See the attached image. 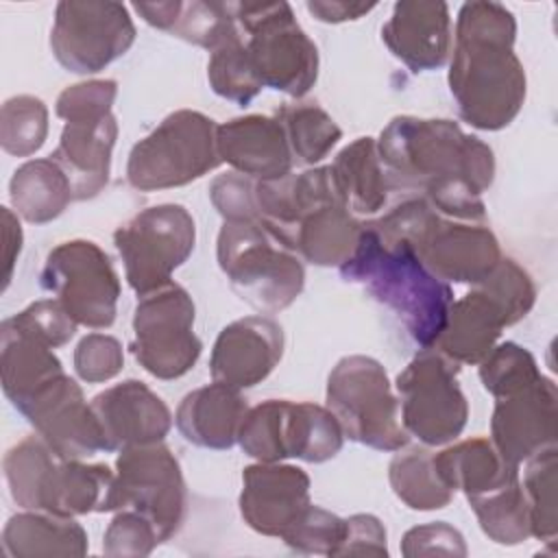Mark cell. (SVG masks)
<instances>
[{
	"instance_id": "f6af8a7d",
	"label": "cell",
	"mask_w": 558,
	"mask_h": 558,
	"mask_svg": "<svg viewBox=\"0 0 558 558\" xmlns=\"http://www.w3.org/2000/svg\"><path fill=\"white\" fill-rule=\"evenodd\" d=\"M209 196L225 220H259L255 207V179L227 172L211 181Z\"/></svg>"
},
{
	"instance_id": "ee69618b",
	"label": "cell",
	"mask_w": 558,
	"mask_h": 558,
	"mask_svg": "<svg viewBox=\"0 0 558 558\" xmlns=\"http://www.w3.org/2000/svg\"><path fill=\"white\" fill-rule=\"evenodd\" d=\"M122 344L109 333H87L74 349V371L87 384L109 381L122 371Z\"/></svg>"
},
{
	"instance_id": "681fc988",
	"label": "cell",
	"mask_w": 558,
	"mask_h": 558,
	"mask_svg": "<svg viewBox=\"0 0 558 558\" xmlns=\"http://www.w3.org/2000/svg\"><path fill=\"white\" fill-rule=\"evenodd\" d=\"M307 11L327 24H340L349 20H357L366 13H371L377 4L375 2H347V0H310Z\"/></svg>"
},
{
	"instance_id": "f1b7e54d",
	"label": "cell",
	"mask_w": 558,
	"mask_h": 558,
	"mask_svg": "<svg viewBox=\"0 0 558 558\" xmlns=\"http://www.w3.org/2000/svg\"><path fill=\"white\" fill-rule=\"evenodd\" d=\"M362 227L344 203H327L301 216L290 240L305 262L340 268L353 255Z\"/></svg>"
},
{
	"instance_id": "2e32d148",
	"label": "cell",
	"mask_w": 558,
	"mask_h": 558,
	"mask_svg": "<svg viewBox=\"0 0 558 558\" xmlns=\"http://www.w3.org/2000/svg\"><path fill=\"white\" fill-rule=\"evenodd\" d=\"M135 41L126 4L113 0H61L54 9L50 48L74 74H96L120 59Z\"/></svg>"
},
{
	"instance_id": "836d02e7",
	"label": "cell",
	"mask_w": 558,
	"mask_h": 558,
	"mask_svg": "<svg viewBox=\"0 0 558 558\" xmlns=\"http://www.w3.org/2000/svg\"><path fill=\"white\" fill-rule=\"evenodd\" d=\"M275 118L286 131L292 157L307 166L325 159L342 137L333 118L314 102L283 105Z\"/></svg>"
},
{
	"instance_id": "1f68e13d",
	"label": "cell",
	"mask_w": 558,
	"mask_h": 558,
	"mask_svg": "<svg viewBox=\"0 0 558 558\" xmlns=\"http://www.w3.org/2000/svg\"><path fill=\"white\" fill-rule=\"evenodd\" d=\"M9 198L17 216L33 225L59 218L74 201L65 172L50 157L22 163L9 181Z\"/></svg>"
},
{
	"instance_id": "74e56055",
	"label": "cell",
	"mask_w": 558,
	"mask_h": 558,
	"mask_svg": "<svg viewBox=\"0 0 558 558\" xmlns=\"http://www.w3.org/2000/svg\"><path fill=\"white\" fill-rule=\"evenodd\" d=\"M207 78L220 98L233 100L238 105H248L264 89L248 61L242 31L211 50Z\"/></svg>"
},
{
	"instance_id": "f35d334b",
	"label": "cell",
	"mask_w": 558,
	"mask_h": 558,
	"mask_svg": "<svg viewBox=\"0 0 558 558\" xmlns=\"http://www.w3.org/2000/svg\"><path fill=\"white\" fill-rule=\"evenodd\" d=\"M170 33L194 46L214 50L238 35L240 26L235 22L231 2L192 0L179 4V13Z\"/></svg>"
},
{
	"instance_id": "8d00e7d4",
	"label": "cell",
	"mask_w": 558,
	"mask_h": 558,
	"mask_svg": "<svg viewBox=\"0 0 558 558\" xmlns=\"http://www.w3.org/2000/svg\"><path fill=\"white\" fill-rule=\"evenodd\" d=\"M48 135V109L41 98L20 94L4 100L0 111V144L13 157L37 153Z\"/></svg>"
},
{
	"instance_id": "9c48e42d",
	"label": "cell",
	"mask_w": 558,
	"mask_h": 558,
	"mask_svg": "<svg viewBox=\"0 0 558 558\" xmlns=\"http://www.w3.org/2000/svg\"><path fill=\"white\" fill-rule=\"evenodd\" d=\"M218 124L194 109L166 116L126 161V181L140 192L187 185L222 163L216 144Z\"/></svg>"
},
{
	"instance_id": "c3c4849f",
	"label": "cell",
	"mask_w": 558,
	"mask_h": 558,
	"mask_svg": "<svg viewBox=\"0 0 558 558\" xmlns=\"http://www.w3.org/2000/svg\"><path fill=\"white\" fill-rule=\"evenodd\" d=\"M347 521L344 538L336 556H388L386 527L373 514H353Z\"/></svg>"
},
{
	"instance_id": "7bdbcfd3",
	"label": "cell",
	"mask_w": 558,
	"mask_h": 558,
	"mask_svg": "<svg viewBox=\"0 0 558 558\" xmlns=\"http://www.w3.org/2000/svg\"><path fill=\"white\" fill-rule=\"evenodd\" d=\"M161 543L155 525L137 510H120L102 538V551L107 556H148Z\"/></svg>"
},
{
	"instance_id": "d6986e66",
	"label": "cell",
	"mask_w": 558,
	"mask_h": 558,
	"mask_svg": "<svg viewBox=\"0 0 558 558\" xmlns=\"http://www.w3.org/2000/svg\"><path fill=\"white\" fill-rule=\"evenodd\" d=\"M558 436V392L556 384L541 375L534 384L495 399L490 418V442L514 469Z\"/></svg>"
},
{
	"instance_id": "f546056e",
	"label": "cell",
	"mask_w": 558,
	"mask_h": 558,
	"mask_svg": "<svg viewBox=\"0 0 558 558\" xmlns=\"http://www.w3.org/2000/svg\"><path fill=\"white\" fill-rule=\"evenodd\" d=\"M7 556H85L87 532L72 517H57L41 510L13 514L2 530Z\"/></svg>"
},
{
	"instance_id": "9a60e30c",
	"label": "cell",
	"mask_w": 558,
	"mask_h": 558,
	"mask_svg": "<svg viewBox=\"0 0 558 558\" xmlns=\"http://www.w3.org/2000/svg\"><path fill=\"white\" fill-rule=\"evenodd\" d=\"M39 281L76 325L92 329L113 325L120 279L109 255L96 242L68 240L57 244L44 262Z\"/></svg>"
},
{
	"instance_id": "4dcf8cb0",
	"label": "cell",
	"mask_w": 558,
	"mask_h": 558,
	"mask_svg": "<svg viewBox=\"0 0 558 558\" xmlns=\"http://www.w3.org/2000/svg\"><path fill=\"white\" fill-rule=\"evenodd\" d=\"M331 172L338 190L355 214H377L388 198V179L377 153V140L357 137L333 159Z\"/></svg>"
},
{
	"instance_id": "e0dca14e",
	"label": "cell",
	"mask_w": 558,
	"mask_h": 558,
	"mask_svg": "<svg viewBox=\"0 0 558 558\" xmlns=\"http://www.w3.org/2000/svg\"><path fill=\"white\" fill-rule=\"evenodd\" d=\"M124 508L144 514L161 543L179 532L185 517V480L179 460L163 442L120 451L109 512Z\"/></svg>"
},
{
	"instance_id": "5b68a950",
	"label": "cell",
	"mask_w": 558,
	"mask_h": 558,
	"mask_svg": "<svg viewBox=\"0 0 558 558\" xmlns=\"http://www.w3.org/2000/svg\"><path fill=\"white\" fill-rule=\"evenodd\" d=\"M375 227L384 235L410 242L421 262L445 283L477 286L504 257L499 240L486 225L442 218L423 196L395 205L375 220Z\"/></svg>"
},
{
	"instance_id": "6da1fadb",
	"label": "cell",
	"mask_w": 558,
	"mask_h": 558,
	"mask_svg": "<svg viewBox=\"0 0 558 558\" xmlns=\"http://www.w3.org/2000/svg\"><path fill=\"white\" fill-rule=\"evenodd\" d=\"M377 153L392 183L421 192L442 216L482 222V194L495 179L493 148L445 118H392L377 140Z\"/></svg>"
},
{
	"instance_id": "484cf974",
	"label": "cell",
	"mask_w": 558,
	"mask_h": 558,
	"mask_svg": "<svg viewBox=\"0 0 558 558\" xmlns=\"http://www.w3.org/2000/svg\"><path fill=\"white\" fill-rule=\"evenodd\" d=\"M52 347L15 314L0 325V375L7 399L20 410L41 386L63 375Z\"/></svg>"
},
{
	"instance_id": "52a82bcc",
	"label": "cell",
	"mask_w": 558,
	"mask_h": 558,
	"mask_svg": "<svg viewBox=\"0 0 558 558\" xmlns=\"http://www.w3.org/2000/svg\"><path fill=\"white\" fill-rule=\"evenodd\" d=\"M118 83L94 78L65 87L54 111L65 126L50 159L65 172L74 201L98 196L109 183L111 150L118 137V122L111 113Z\"/></svg>"
},
{
	"instance_id": "5bb4252c",
	"label": "cell",
	"mask_w": 558,
	"mask_h": 558,
	"mask_svg": "<svg viewBox=\"0 0 558 558\" xmlns=\"http://www.w3.org/2000/svg\"><path fill=\"white\" fill-rule=\"evenodd\" d=\"M194 301L170 281L140 296L133 314L131 351L140 366L157 379H179L201 357L203 342L194 333Z\"/></svg>"
},
{
	"instance_id": "f907efd6",
	"label": "cell",
	"mask_w": 558,
	"mask_h": 558,
	"mask_svg": "<svg viewBox=\"0 0 558 558\" xmlns=\"http://www.w3.org/2000/svg\"><path fill=\"white\" fill-rule=\"evenodd\" d=\"M2 235H4V288H7L13 275L15 259L22 251V227L17 216L9 207H2Z\"/></svg>"
},
{
	"instance_id": "7c38bea8",
	"label": "cell",
	"mask_w": 558,
	"mask_h": 558,
	"mask_svg": "<svg viewBox=\"0 0 558 558\" xmlns=\"http://www.w3.org/2000/svg\"><path fill=\"white\" fill-rule=\"evenodd\" d=\"M458 364L427 347L397 375L403 429L427 447L456 440L469 418V403L458 384Z\"/></svg>"
},
{
	"instance_id": "30bf717a",
	"label": "cell",
	"mask_w": 558,
	"mask_h": 558,
	"mask_svg": "<svg viewBox=\"0 0 558 558\" xmlns=\"http://www.w3.org/2000/svg\"><path fill=\"white\" fill-rule=\"evenodd\" d=\"M327 408L344 438L377 451H401L410 434L401 425L399 399L381 362L368 355L338 360L327 377Z\"/></svg>"
},
{
	"instance_id": "83f0119b",
	"label": "cell",
	"mask_w": 558,
	"mask_h": 558,
	"mask_svg": "<svg viewBox=\"0 0 558 558\" xmlns=\"http://www.w3.org/2000/svg\"><path fill=\"white\" fill-rule=\"evenodd\" d=\"M440 482L451 490H462L466 499L488 495L519 480V469L510 466L488 438H466L440 453H434Z\"/></svg>"
},
{
	"instance_id": "d590c367",
	"label": "cell",
	"mask_w": 558,
	"mask_h": 558,
	"mask_svg": "<svg viewBox=\"0 0 558 558\" xmlns=\"http://www.w3.org/2000/svg\"><path fill=\"white\" fill-rule=\"evenodd\" d=\"M482 532L499 545H519L530 534V512L521 480L482 497L469 499Z\"/></svg>"
},
{
	"instance_id": "44dd1931",
	"label": "cell",
	"mask_w": 558,
	"mask_h": 558,
	"mask_svg": "<svg viewBox=\"0 0 558 558\" xmlns=\"http://www.w3.org/2000/svg\"><path fill=\"white\" fill-rule=\"evenodd\" d=\"M310 504V475L299 466L257 462L242 471L240 514L257 534L283 536Z\"/></svg>"
},
{
	"instance_id": "cb8c5ba5",
	"label": "cell",
	"mask_w": 558,
	"mask_h": 558,
	"mask_svg": "<svg viewBox=\"0 0 558 558\" xmlns=\"http://www.w3.org/2000/svg\"><path fill=\"white\" fill-rule=\"evenodd\" d=\"M218 155L225 163L255 181H272L292 172V150L283 126L270 116H242L216 131Z\"/></svg>"
},
{
	"instance_id": "7402d4cb",
	"label": "cell",
	"mask_w": 558,
	"mask_h": 558,
	"mask_svg": "<svg viewBox=\"0 0 558 558\" xmlns=\"http://www.w3.org/2000/svg\"><path fill=\"white\" fill-rule=\"evenodd\" d=\"M89 403L102 432L105 451L161 442L172 427V414L163 399L137 379L116 384Z\"/></svg>"
},
{
	"instance_id": "7a4b0ae2",
	"label": "cell",
	"mask_w": 558,
	"mask_h": 558,
	"mask_svg": "<svg viewBox=\"0 0 558 558\" xmlns=\"http://www.w3.org/2000/svg\"><path fill=\"white\" fill-rule=\"evenodd\" d=\"M517 20L490 0L464 2L456 20L449 89L460 118L482 131L508 126L525 100V70L514 54Z\"/></svg>"
},
{
	"instance_id": "bcb514c9",
	"label": "cell",
	"mask_w": 558,
	"mask_h": 558,
	"mask_svg": "<svg viewBox=\"0 0 558 558\" xmlns=\"http://www.w3.org/2000/svg\"><path fill=\"white\" fill-rule=\"evenodd\" d=\"M401 554L414 556H466L462 534L445 521L416 525L403 534Z\"/></svg>"
},
{
	"instance_id": "ab89813d",
	"label": "cell",
	"mask_w": 558,
	"mask_h": 558,
	"mask_svg": "<svg viewBox=\"0 0 558 558\" xmlns=\"http://www.w3.org/2000/svg\"><path fill=\"white\" fill-rule=\"evenodd\" d=\"M541 375L534 355L517 342L495 344V349L480 362L482 386L495 399L534 384Z\"/></svg>"
},
{
	"instance_id": "d4e9b609",
	"label": "cell",
	"mask_w": 558,
	"mask_h": 558,
	"mask_svg": "<svg viewBox=\"0 0 558 558\" xmlns=\"http://www.w3.org/2000/svg\"><path fill=\"white\" fill-rule=\"evenodd\" d=\"M510 320L504 307L480 286L453 301L440 336L434 342L456 364H480L497 344Z\"/></svg>"
},
{
	"instance_id": "7dc6e473",
	"label": "cell",
	"mask_w": 558,
	"mask_h": 558,
	"mask_svg": "<svg viewBox=\"0 0 558 558\" xmlns=\"http://www.w3.org/2000/svg\"><path fill=\"white\" fill-rule=\"evenodd\" d=\"M15 316L39 338H44L52 349L68 344L76 331V323L68 316L57 299L35 301Z\"/></svg>"
},
{
	"instance_id": "60d3db41",
	"label": "cell",
	"mask_w": 558,
	"mask_h": 558,
	"mask_svg": "<svg viewBox=\"0 0 558 558\" xmlns=\"http://www.w3.org/2000/svg\"><path fill=\"white\" fill-rule=\"evenodd\" d=\"M347 532V521L338 514L310 504L303 514L283 532V543L299 554L336 556Z\"/></svg>"
},
{
	"instance_id": "277c9868",
	"label": "cell",
	"mask_w": 558,
	"mask_h": 558,
	"mask_svg": "<svg viewBox=\"0 0 558 558\" xmlns=\"http://www.w3.org/2000/svg\"><path fill=\"white\" fill-rule=\"evenodd\" d=\"M2 469L11 499L24 510L57 517L109 512L116 473L107 464H85L59 456L39 434L13 445Z\"/></svg>"
},
{
	"instance_id": "e575fe53",
	"label": "cell",
	"mask_w": 558,
	"mask_h": 558,
	"mask_svg": "<svg viewBox=\"0 0 558 558\" xmlns=\"http://www.w3.org/2000/svg\"><path fill=\"white\" fill-rule=\"evenodd\" d=\"M556 473L558 449L556 445L541 449L525 460L523 497L530 512V534L543 543H554L558 534V506H556Z\"/></svg>"
},
{
	"instance_id": "ac0fdd59",
	"label": "cell",
	"mask_w": 558,
	"mask_h": 558,
	"mask_svg": "<svg viewBox=\"0 0 558 558\" xmlns=\"http://www.w3.org/2000/svg\"><path fill=\"white\" fill-rule=\"evenodd\" d=\"M17 412L63 458L83 460L105 451L92 403L85 401L83 388L65 373L41 386Z\"/></svg>"
},
{
	"instance_id": "d6a6232c",
	"label": "cell",
	"mask_w": 558,
	"mask_h": 558,
	"mask_svg": "<svg viewBox=\"0 0 558 558\" xmlns=\"http://www.w3.org/2000/svg\"><path fill=\"white\" fill-rule=\"evenodd\" d=\"M388 480L395 495L412 510H440L453 499L436 473L434 451L427 445L397 453L390 460Z\"/></svg>"
},
{
	"instance_id": "ba28073f",
	"label": "cell",
	"mask_w": 558,
	"mask_h": 558,
	"mask_svg": "<svg viewBox=\"0 0 558 558\" xmlns=\"http://www.w3.org/2000/svg\"><path fill=\"white\" fill-rule=\"evenodd\" d=\"M253 72L262 87L292 98L305 96L318 78V48L299 26L288 2H231Z\"/></svg>"
},
{
	"instance_id": "8fae6325",
	"label": "cell",
	"mask_w": 558,
	"mask_h": 558,
	"mask_svg": "<svg viewBox=\"0 0 558 558\" xmlns=\"http://www.w3.org/2000/svg\"><path fill=\"white\" fill-rule=\"evenodd\" d=\"M242 451L257 462H327L338 456L344 432L329 408L310 401L266 399L246 410L238 432Z\"/></svg>"
},
{
	"instance_id": "b9f144b4",
	"label": "cell",
	"mask_w": 558,
	"mask_h": 558,
	"mask_svg": "<svg viewBox=\"0 0 558 558\" xmlns=\"http://www.w3.org/2000/svg\"><path fill=\"white\" fill-rule=\"evenodd\" d=\"M477 286L504 307L510 325L525 318L536 301V286L532 277L512 257H501L493 272Z\"/></svg>"
},
{
	"instance_id": "4fadbf2b",
	"label": "cell",
	"mask_w": 558,
	"mask_h": 558,
	"mask_svg": "<svg viewBox=\"0 0 558 558\" xmlns=\"http://www.w3.org/2000/svg\"><path fill=\"white\" fill-rule=\"evenodd\" d=\"M113 244L124 262V275L137 296L166 283L187 262L196 244L192 214L177 203L146 207L113 233Z\"/></svg>"
},
{
	"instance_id": "4316f807",
	"label": "cell",
	"mask_w": 558,
	"mask_h": 558,
	"mask_svg": "<svg viewBox=\"0 0 558 558\" xmlns=\"http://www.w3.org/2000/svg\"><path fill=\"white\" fill-rule=\"evenodd\" d=\"M248 405L238 388L214 381L183 397L177 408V429L203 449H229L238 442V432Z\"/></svg>"
},
{
	"instance_id": "603a6c76",
	"label": "cell",
	"mask_w": 558,
	"mask_h": 558,
	"mask_svg": "<svg viewBox=\"0 0 558 558\" xmlns=\"http://www.w3.org/2000/svg\"><path fill=\"white\" fill-rule=\"evenodd\" d=\"M386 48L412 72L445 65L451 52V17L447 2L403 0L381 26Z\"/></svg>"
},
{
	"instance_id": "3957f363",
	"label": "cell",
	"mask_w": 558,
	"mask_h": 558,
	"mask_svg": "<svg viewBox=\"0 0 558 558\" xmlns=\"http://www.w3.org/2000/svg\"><path fill=\"white\" fill-rule=\"evenodd\" d=\"M338 270L344 281L364 288L366 294L388 307L421 349L434 347L453 303V292L421 262L410 242L381 235L366 222L353 255Z\"/></svg>"
},
{
	"instance_id": "8992f818",
	"label": "cell",
	"mask_w": 558,
	"mask_h": 558,
	"mask_svg": "<svg viewBox=\"0 0 558 558\" xmlns=\"http://www.w3.org/2000/svg\"><path fill=\"white\" fill-rule=\"evenodd\" d=\"M216 255L235 294L262 314L290 307L303 292L299 253L264 220H225Z\"/></svg>"
},
{
	"instance_id": "ffe728a7",
	"label": "cell",
	"mask_w": 558,
	"mask_h": 558,
	"mask_svg": "<svg viewBox=\"0 0 558 558\" xmlns=\"http://www.w3.org/2000/svg\"><path fill=\"white\" fill-rule=\"evenodd\" d=\"M283 355V329L270 316H244L218 333L209 373L214 381L244 390L264 381Z\"/></svg>"
}]
</instances>
